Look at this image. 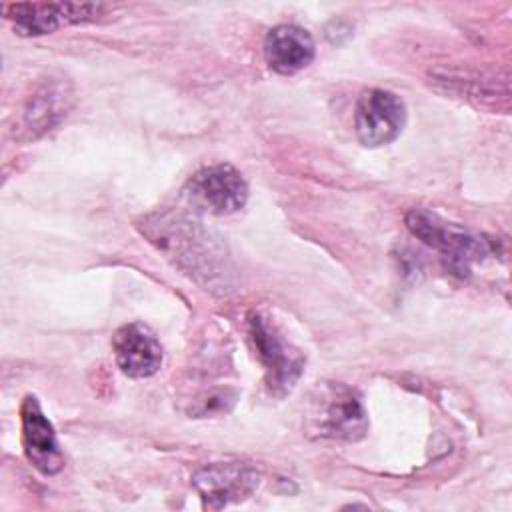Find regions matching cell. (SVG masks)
I'll return each mask as SVG.
<instances>
[{
    "label": "cell",
    "instance_id": "5b68a950",
    "mask_svg": "<svg viewBox=\"0 0 512 512\" xmlns=\"http://www.w3.org/2000/svg\"><path fill=\"white\" fill-rule=\"evenodd\" d=\"M104 4L94 2H24L4 4V16L20 36L50 34L68 24L94 22L102 16Z\"/></svg>",
    "mask_w": 512,
    "mask_h": 512
},
{
    "label": "cell",
    "instance_id": "7a4b0ae2",
    "mask_svg": "<svg viewBox=\"0 0 512 512\" xmlns=\"http://www.w3.org/2000/svg\"><path fill=\"white\" fill-rule=\"evenodd\" d=\"M408 230L426 246L440 252L448 268L458 276H468L472 264L494 252V242L482 234L442 220L438 214L414 208L406 214Z\"/></svg>",
    "mask_w": 512,
    "mask_h": 512
},
{
    "label": "cell",
    "instance_id": "30bf717a",
    "mask_svg": "<svg viewBox=\"0 0 512 512\" xmlns=\"http://www.w3.org/2000/svg\"><path fill=\"white\" fill-rule=\"evenodd\" d=\"M22 444L30 464L44 476H54L64 468V456L56 442L52 422L44 416L36 396H26L20 406Z\"/></svg>",
    "mask_w": 512,
    "mask_h": 512
},
{
    "label": "cell",
    "instance_id": "277c9868",
    "mask_svg": "<svg viewBox=\"0 0 512 512\" xmlns=\"http://www.w3.org/2000/svg\"><path fill=\"white\" fill-rule=\"evenodd\" d=\"M248 326L258 358L266 370V386L270 394L286 396L304 372V356L282 338L266 314L252 310Z\"/></svg>",
    "mask_w": 512,
    "mask_h": 512
},
{
    "label": "cell",
    "instance_id": "9c48e42d",
    "mask_svg": "<svg viewBox=\"0 0 512 512\" xmlns=\"http://www.w3.org/2000/svg\"><path fill=\"white\" fill-rule=\"evenodd\" d=\"M116 366L130 378L154 376L164 360L156 334L142 322L120 326L112 336Z\"/></svg>",
    "mask_w": 512,
    "mask_h": 512
},
{
    "label": "cell",
    "instance_id": "52a82bcc",
    "mask_svg": "<svg viewBox=\"0 0 512 512\" xmlns=\"http://www.w3.org/2000/svg\"><path fill=\"white\" fill-rule=\"evenodd\" d=\"M186 196L194 208L226 216L244 208L248 182L230 164H212L198 170L186 184Z\"/></svg>",
    "mask_w": 512,
    "mask_h": 512
},
{
    "label": "cell",
    "instance_id": "7c38bea8",
    "mask_svg": "<svg viewBox=\"0 0 512 512\" xmlns=\"http://www.w3.org/2000/svg\"><path fill=\"white\" fill-rule=\"evenodd\" d=\"M70 106L72 92L62 78H50L48 82H44L40 90L30 96L22 112V126L28 132V138H38L44 132L52 130L68 114Z\"/></svg>",
    "mask_w": 512,
    "mask_h": 512
},
{
    "label": "cell",
    "instance_id": "6da1fadb",
    "mask_svg": "<svg viewBox=\"0 0 512 512\" xmlns=\"http://www.w3.org/2000/svg\"><path fill=\"white\" fill-rule=\"evenodd\" d=\"M138 228L152 246L204 290L218 294L232 290L234 270L224 244L194 216L180 210H158L138 220Z\"/></svg>",
    "mask_w": 512,
    "mask_h": 512
},
{
    "label": "cell",
    "instance_id": "8992f818",
    "mask_svg": "<svg viewBox=\"0 0 512 512\" xmlns=\"http://www.w3.org/2000/svg\"><path fill=\"white\" fill-rule=\"evenodd\" d=\"M406 124V106L390 90L370 88L354 108V130L362 146L378 148L396 140Z\"/></svg>",
    "mask_w": 512,
    "mask_h": 512
},
{
    "label": "cell",
    "instance_id": "3957f363",
    "mask_svg": "<svg viewBox=\"0 0 512 512\" xmlns=\"http://www.w3.org/2000/svg\"><path fill=\"white\" fill-rule=\"evenodd\" d=\"M308 430L320 438L356 442L368 432V414L360 394L338 382L320 384L310 396Z\"/></svg>",
    "mask_w": 512,
    "mask_h": 512
},
{
    "label": "cell",
    "instance_id": "8fae6325",
    "mask_svg": "<svg viewBox=\"0 0 512 512\" xmlns=\"http://www.w3.org/2000/svg\"><path fill=\"white\" fill-rule=\"evenodd\" d=\"M314 56L316 48L310 32L296 24L274 26L264 38L266 64L282 76L304 70L312 64Z\"/></svg>",
    "mask_w": 512,
    "mask_h": 512
},
{
    "label": "cell",
    "instance_id": "ba28073f",
    "mask_svg": "<svg viewBox=\"0 0 512 512\" xmlns=\"http://www.w3.org/2000/svg\"><path fill=\"white\" fill-rule=\"evenodd\" d=\"M258 484L260 474L256 468L242 462H214L192 474V486L210 510L244 502L256 492Z\"/></svg>",
    "mask_w": 512,
    "mask_h": 512
},
{
    "label": "cell",
    "instance_id": "4fadbf2b",
    "mask_svg": "<svg viewBox=\"0 0 512 512\" xmlns=\"http://www.w3.org/2000/svg\"><path fill=\"white\" fill-rule=\"evenodd\" d=\"M236 402V394L230 390H218L208 394L204 400H198V404L190 410L196 416H208V414H220L228 412Z\"/></svg>",
    "mask_w": 512,
    "mask_h": 512
}]
</instances>
